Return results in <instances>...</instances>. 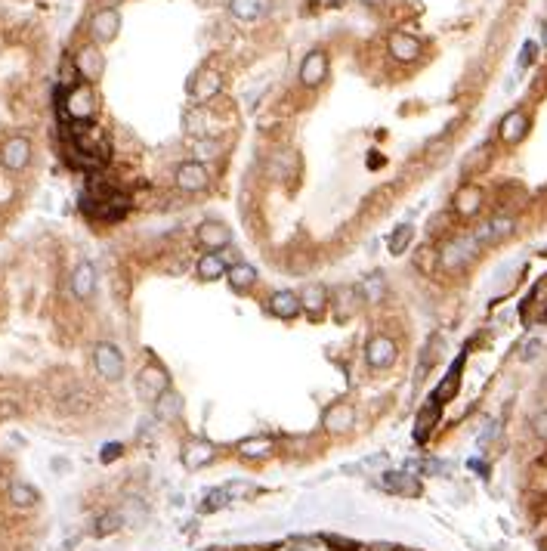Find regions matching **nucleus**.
Segmentation results:
<instances>
[{
  "label": "nucleus",
  "instance_id": "f257e3e1",
  "mask_svg": "<svg viewBox=\"0 0 547 551\" xmlns=\"http://www.w3.org/2000/svg\"><path fill=\"white\" fill-rule=\"evenodd\" d=\"M62 108H65V118H72L77 124H87L93 115H96V93H93L90 84H75V87L68 90Z\"/></svg>",
  "mask_w": 547,
  "mask_h": 551
},
{
  "label": "nucleus",
  "instance_id": "f03ea898",
  "mask_svg": "<svg viewBox=\"0 0 547 551\" xmlns=\"http://www.w3.org/2000/svg\"><path fill=\"white\" fill-rule=\"evenodd\" d=\"M93 369L103 381H121L124 378V353L108 341H99L93 347Z\"/></svg>",
  "mask_w": 547,
  "mask_h": 551
},
{
  "label": "nucleus",
  "instance_id": "7ed1b4c3",
  "mask_svg": "<svg viewBox=\"0 0 547 551\" xmlns=\"http://www.w3.org/2000/svg\"><path fill=\"white\" fill-rule=\"evenodd\" d=\"M170 391V375L161 362H148L146 369H139L136 375V393L143 397L146 403H155L161 393Z\"/></svg>",
  "mask_w": 547,
  "mask_h": 551
},
{
  "label": "nucleus",
  "instance_id": "20e7f679",
  "mask_svg": "<svg viewBox=\"0 0 547 551\" xmlns=\"http://www.w3.org/2000/svg\"><path fill=\"white\" fill-rule=\"evenodd\" d=\"M75 72L84 77L87 84H96V81H103V75H105V56H103V50H99L96 44H84L81 50L75 53Z\"/></svg>",
  "mask_w": 547,
  "mask_h": 551
},
{
  "label": "nucleus",
  "instance_id": "39448f33",
  "mask_svg": "<svg viewBox=\"0 0 547 551\" xmlns=\"http://www.w3.org/2000/svg\"><path fill=\"white\" fill-rule=\"evenodd\" d=\"M396 360H399V347H396V341L390 335H374L368 344H365V362H368L374 372L390 369Z\"/></svg>",
  "mask_w": 547,
  "mask_h": 551
},
{
  "label": "nucleus",
  "instance_id": "423d86ee",
  "mask_svg": "<svg viewBox=\"0 0 547 551\" xmlns=\"http://www.w3.org/2000/svg\"><path fill=\"white\" fill-rule=\"evenodd\" d=\"M121 31V13L115 6H103V10L93 13L90 19V34L96 44H112Z\"/></svg>",
  "mask_w": 547,
  "mask_h": 551
},
{
  "label": "nucleus",
  "instance_id": "0eeeda50",
  "mask_svg": "<svg viewBox=\"0 0 547 551\" xmlns=\"http://www.w3.org/2000/svg\"><path fill=\"white\" fill-rule=\"evenodd\" d=\"M0 165L6 170H13V174H19V170H25L31 165V139L28 137H10L4 143V149H0Z\"/></svg>",
  "mask_w": 547,
  "mask_h": 551
},
{
  "label": "nucleus",
  "instance_id": "6e6552de",
  "mask_svg": "<svg viewBox=\"0 0 547 551\" xmlns=\"http://www.w3.org/2000/svg\"><path fill=\"white\" fill-rule=\"evenodd\" d=\"M174 183L183 192H201V189H207V183H210V170L201 165V161H183V165L174 170Z\"/></svg>",
  "mask_w": 547,
  "mask_h": 551
},
{
  "label": "nucleus",
  "instance_id": "1a4fd4ad",
  "mask_svg": "<svg viewBox=\"0 0 547 551\" xmlns=\"http://www.w3.org/2000/svg\"><path fill=\"white\" fill-rule=\"evenodd\" d=\"M476 248H480V245H476V239H473V236L451 239V242L439 251V263H442L445 270H461V267H464V263L476 254Z\"/></svg>",
  "mask_w": 547,
  "mask_h": 551
},
{
  "label": "nucleus",
  "instance_id": "9d476101",
  "mask_svg": "<svg viewBox=\"0 0 547 551\" xmlns=\"http://www.w3.org/2000/svg\"><path fill=\"white\" fill-rule=\"evenodd\" d=\"M328 81V53L312 50L300 62V84L303 87H322Z\"/></svg>",
  "mask_w": 547,
  "mask_h": 551
},
{
  "label": "nucleus",
  "instance_id": "9b49d317",
  "mask_svg": "<svg viewBox=\"0 0 547 551\" xmlns=\"http://www.w3.org/2000/svg\"><path fill=\"white\" fill-rule=\"evenodd\" d=\"M322 428L328 433H347L356 428V406L353 403H334L325 409L322 415Z\"/></svg>",
  "mask_w": 547,
  "mask_h": 551
},
{
  "label": "nucleus",
  "instance_id": "f8f14e48",
  "mask_svg": "<svg viewBox=\"0 0 547 551\" xmlns=\"http://www.w3.org/2000/svg\"><path fill=\"white\" fill-rule=\"evenodd\" d=\"M220 90H223V77H220V72H214V68H201L189 81V96L195 103H207V99H214Z\"/></svg>",
  "mask_w": 547,
  "mask_h": 551
},
{
  "label": "nucleus",
  "instance_id": "ddd939ff",
  "mask_svg": "<svg viewBox=\"0 0 547 551\" xmlns=\"http://www.w3.org/2000/svg\"><path fill=\"white\" fill-rule=\"evenodd\" d=\"M513 227H517V220H513V217H507V214H495L489 223H482V227L473 232V239H476V245L501 242V239H507V236L513 232Z\"/></svg>",
  "mask_w": 547,
  "mask_h": 551
},
{
  "label": "nucleus",
  "instance_id": "4468645a",
  "mask_svg": "<svg viewBox=\"0 0 547 551\" xmlns=\"http://www.w3.org/2000/svg\"><path fill=\"white\" fill-rule=\"evenodd\" d=\"M387 50H390V56H393L396 62H414L420 56V41L414 34H408V31H393L390 34V41H387Z\"/></svg>",
  "mask_w": 547,
  "mask_h": 551
},
{
  "label": "nucleus",
  "instance_id": "2eb2a0df",
  "mask_svg": "<svg viewBox=\"0 0 547 551\" xmlns=\"http://www.w3.org/2000/svg\"><path fill=\"white\" fill-rule=\"evenodd\" d=\"M380 486L393 495H405V499H418L420 495V480L411 477L408 471H387L380 477Z\"/></svg>",
  "mask_w": 547,
  "mask_h": 551
},
{
  "label": "nucleus",
  "instance_id": "dca6fc26",
  "mask_svg": "<svg viewBox=\"0 0 547 551\" xmlns=\"http://www.w3.org/2000/svg\"><path fill=\"white\" fill-rule=\"evenodd\" d=\"M214 455H217V446L210 443V440H201V437H192L189 443L183 446V464L189 471L205 468L207 462H214Z\"/></svg>",
  "mask_w": 547,
  "mask_h": 551
},
{
  "label": "nucleus",
  "instance_id": "f3484780",
  "mask_svg": "<svg viewBox=\"0 0 547 551\" xmlns=\"http://www.w3.org/2000/svg\"><path fill=\"white\" fill-rule=\"evenodd\" d=\"M68 285H72V294L77 300H90L93 294H96V270H93V263H87V260L77 263L72 279H68Z\"/></svg>",
  "mask_w": 547,
  "mask_h": 551
},
{
  "label": "nucleus",
  "instance_id": "a211bd4d",
  "mask_svg": "<svg viewBox=\"0 0 547 551\" xmlns=\"http://www.w3.org/2000/svg\"><path fill=\"white\" fill-rule=\"evenodd\" d=\"M297 298H300V310H307L312 319H318V316L328 310V304H331V294H328V289L322 282H309Z\"/></svg>",
  "mask_w": 547,
  "mask_h": 551
},
{
  "label": "nucleus",
  "instance_id": "6ab92c4d",
  "mask_svg": "<svg viewBox=\"0 0 547 551\" xmlns=\"http://www.w3.org/2000/svg\"><path fill=\"white\" fill-rule=\"evenodd\" d=\"M529 134V115L522 108H513L501 118V127H498V137L504 139L507 146H517L522 137Z\"/></svg>",
  "mask_w": 547,
  "mask_h": 551
},
{
  "label": "nucleus",
  "instance_id": "aec40b11",
  "mask_svg": "<svg viewBox=\"0 0 547 551\" xmlns=\"http://www.w3.org/2000/svg\"><path fill=\"white\" fill-rule=\"evenodd\" d=\"M480 208H482V189H480V186L467 183V186H461V189L455 192V214L458 217H476V214H480Z\"/></svg>",
  "mask_w": 547,
  "mask_h": 551
},
{
  "label": "nucleus",
  "instance_id": "412c9836",
  "mask_svg": "<svg viewBox=\"0 0 547 551\" xmlns=\"http://www.w3.org/2000/svg\"><path fill=\"white\" fill-rule=\"evenodd\" d=\"M198 242L207 248V251H220V248H226L232 242V232L223 227V223H217V220H207V223H201L198 227Z\"/></svg>",
  "mask_w": 547,
  "mask_h": 551
},
{
  "label": "nucleus",
  "instance_id": "4be33fe9",
  "mask_svg": "<svg viewBox=\"0 0 547 551\" xmlns=\"http://www.w3.org/2000/svg\"><path fill=\"white\" fill-rule=\"evenodd\" d=\"M269 313L272 316H276V319H294V316L297 313H300V298H297V294L294 291H276V294H272V298H269Z\"/></svg>",
  "mask_w": 547,
  "mask_h": 551
},
{
  "label": "nucleus",
  "instance_id": "5701e85b",
  "mask_svg": "<svg viewBox=\"0 0 547 551\" xmlns=\"http://www.w3.org/2000/svg\"><path fill=\"white\" fill-rule=\"evenodd\" d=\"M226 276H229V289H232V291H238V294H245L247 289H254L257 279H260V273H257V267H251V263H245V260L226 270Z\"/></svg>",
  "mask_w": 547,
  "mask_h": 551
},
{
  "label": "nucleus",
  "instance_id": "b1692460",
  "mask_svg": "<svg viewBox=\"0 0 547 551\" xmlns=\"http://www.w3.org/2000/svg\"><path fill=\"white\" fill-rule=\"evenodd\" d=\"M272 449H276V440L266 437V433H260V437H247L238 443V455L247 462H257V459H266L272 455Z\"/></svg>",
  "mask_w": 547,
  "mask_h": 551
},
{
  "label": "nucleus",
  "instance_id": "393cba45",
  "mask_svg": "<svg viewBox=\"0 0 547 551\" xmlns=\"http://www.w3.org/2000/svg\"><path fill=\"white\" fill-rule=\"evenodd\" d=\"M269 10V4L266 0H229V13L236 15V19L241 22H257V19H263Z\"/></svg>",
  "mask_w": 547,
  "mask_h": 551
},
{
  "label": "nucleus",
  "instance_id": "a878e982",
  "mask_svg": "<svg viewBox=\"0 0 547 551\" xmlns=\"http://www.w3.org/2000/svg\"><path fill=\"white\" fill-rule=\"evenodd\" d=\"M226 260L220 254H201V260L195 263V273H198L201 282H214V279H223L226 276Z\"/></svg>",
  "mask_w": 547,
  "mask_h": 551
},
{
  "label": "nucleus",
  "instance_id": "bb28decb",
  "mask_svg": "<svg viewBox=\"0 0 547 551\" xmlns=\"http://www.w3.org/2000/svg\"><path fill=\"white\" fill-rule=\"evenodd\" d=\"M155 415H158L161 422H176V418L183 415V397L174 391L161 393V397L155 400Z\"/></svg>",
  "mask_w": 547,
  "mask_h": 551
},
{
  "label": "nucleus",
  "instance_id": "cd10ccee",
  "mask_svg": "<svg viewBox=\"0 0 547 551\" xmlns=\"http://www.w3.org/2000/svg\"><path fill=\"white\" fill-rule=\"evenodd\" d=\"M439 403L436 400H430L424 409H420V415H418V428H414V440H418V443H424V440L430 437V431H433V424L439 422Z\"/></svg>",
  "mask_w": 547,
  "mask_h": 551
},
{
  "label": "nucleus",
  "instance_id": "c85d7f7f",
  "mask_svg": "<svg viewBox=\"0 0 547 551\" xmlns=\"http://www.w3.org/2000/svg\"><path fill=\"white\" fill-rule=\"evenodd\" d=\"M10 502L15 508H34L37 502H41V493H37L31 483L15 480V483H10Z\"/></svg>",
  "mask_w": 547,
  "mask_h": 551
},
{
  "label": "nucleus",
  "instance_id": "c756f323",
  "mask_svg": "<svg viewBox=\"0 0 547 551\" xmlns=\"http://www.w3.org/2000/svg\"><path fill=\"white\" fill-rule=\"evenodd\" d=\"M458 387H461V362H455V366L449 369V375H445V381H442L439 387H436L433 400L442 406V403H449L451 397H455V393H458Z\"/></svg>",
  "mask_w": 547,
  "mask_h": 551
},
{
  "label": "nucleus",
  "instance_id": "7c9ffc66",
  "mask_svg": "<svg viewBox=\"0 0 547 551\" xmlns=\"http://www.w3.org/2000/svg\"><path fill=\"white\" fill-rule=\"evenodd\" d=\"M436 267H439V251L433 245H420L418 254H414V270L424 276H433Z\"/></svg>",
  "mask_w": 547,
  "mask_h": 551
},
{
  "label": "nucleus",
  "instance_id": "2f4dec72",
  "mask_svg": "<svg viewBox=\"0 0 547 551\" xmlns=\"http://www.w3.org/2000/svg\"><path fill=\"white\" fill-rule=\"evenodd\" d=\"M411 239H414V227H408V223L396 227V229H393V236H390V242H387L390 254H393V258H399V254H405V248L411 245Z\"/></svg>",
  "mask_w": 547,
  "mask_h": 551
},
{
  "label": "nucleus",
  "instance_id": "473e14b6",
  "mask_svg": "<svg viewBox=\"0 0 547 551\" xmlns=\"http://www.w3.org/2000/svg\"><path fill=\"white\" fill-rule=\"evenodd\" d=\"M359 294H362L368 304H380V298H384V273H374L365 279V282L359 285Z\"/></svg>",
  "mask_w": 547,
  "mask_h": 551
},
{
  "label": "nucleus",
  "instance_id": "72a5a7b5",
  "mask_svg": "<svg viewBox=\"0 0 547 551\" xmlns=\"http://www.w3.org/2000/svg\"><path fill=\"white\" fill-rule=\"evenodd\" d=\"M229 502H232V495H229V490H226V486H223V490H210L205 499H201V511H207V514H210V511L226 508Z\"/></svg>",
  "mask_w": 547,
  "mask_h": 551
},
{
  "label": "nucleus",
  "instance_id": "f704fd0d",
  "mask_svg": "<svg viewBox=\"0 0 547 551\" xmlns=\"http://www.w3.org/2000/svg\"><path fill=\"white\" fill-rule=\"evenodd\" d=\"M118 526H121V514L118 511H108V514H103L93 524V533H96V536H108V533H115Z\"/></svg>",
  "mask_w": 547,
  "mask_h": 551
},
{
  "label": "nucleus",
  "instance_id": "c9c22d12",
  "mask_svg": "<svg viewBox=\"0 0 547 551\" xmlns=\"http://www.w3.org/2000/svg\"><path fill=\"white\" fill-rule=\"evenodd\" d=\"M220 149H223V146L217 143V139H198V143H192V152L198 155V158H217Z\"/></svg>",
  "mask_w": 547,
  "mask_h": 551
},
{
  "label": "nucleus",
  "instance_id": "e433bc0d",
  "mask_svg": "<svg viewBox=\"0 0 547 551\" xmlns=\"http://www.w3.org/2000/svg\"><path fill=\"white\" fill-rule=\"evenodd\" d=\"M544 350V341L541 338H529L526 344L520 347V360L522 362H532V360H538V353Z\"/></svg>",
  "mask_w": 547,
  "mask_h": 551
},
{
  "label": "nucleus",
  "instance_id": "4c0bfd02",
  "mask_svg": "<svg viewBox=\"0 0 547 551\" xmlns=\"http://www.w3.org/2000/svg\"><path fill=\"white\" fill-rule=\"evenodd\" d=\"M322 542L328 548H337V551H359V542L353 539H340V536H322Z\"/></svg>",
  "mask_w": 547,
  "mask_h": 551
},
{
  "label": "nucleus",
  "instance_id": "58836bf2",
  "mask_svg": "<svg viewBox=\"0 0 547 551\" xmlns=\"http://www.w3.org/2000/svg\"><path fill=\"white\" fill-rule=\"evenodd\" d=\"M532 433L547 443V409H544V412H538V415H532Z\"/></svg>",
  "mask_w": 547,
  "mask_h": 551
},
{
  "label": "nucleus",
  "instance_id": "ea45409f",
  "mask_svg": "<svg viewBox=\"0 0 547 551\" xmlns=\"http://www.w3.org/2000/svg\"><path fill=\"white\" fill-rule=\"evenodd\" d=\"M535 53H538V46L532 41H526L522 44V53H520V65H532L535 62Z\"/></svg>",
  "mask_w": 547,
  "mask_h": 551
},
{
  "label": "nucleus",
  "instance_id": "a19ab883",
  "mask_svg": "<svg viewBox=\"0 0 547 551\" xmlns=\"http://www.w3.org/2000/svg\"><path fill=\"white\" fill-rule=\"evenodd\" d=\"M473 155H476V158H473V161H467V165H464V174H470V170L482 167V165L489 161V149H480V152H473Z\"/></svg>",
  "mask_w": 547,
  "mask_h": 551
},
{
  "label": "nucleus",
  "instance_id": "79ce46f5",
  "mask_svg": "<svg viewBox=\"0 0 547 551\" xmlns=\"http://www.w3.org/2000/svg\"><path fill=\"white\" fill-rule=\"evenodd\" d=\"M15 415H19V406H15V403H0V422L15 418Z\"/></svg>",
  "mask_w": 547,
  "mask_h": 551
},
{
  "label": "nucleus",
  "instance_id": "37998d69",
  "mask_svg": "<svg viewBox=\"0 0 547 551\" xmlns=\"http://www.w3.org/2000/svg\"><path fill=\"white\" fill-rule=\"evenodd\" d=\"M121 455V443H112V446H103V462H115Z\"/></svg>",
  "mask_w": 547,
  "mask_h": 551
},
{
  "label": "nucleus",
  "instance_id": "c03bdc74",
  "mask_svg": "<svg viewBox=\"0 0 547 551\" xmlns=\"http://www.w3.org/2000/svg\"><path fill=\"white\" fill-rule=\"evenodd\" d=\"M368 551H399V548H396L393 542H371Z\"/></svg>",
  "mask_w": 547,
  "mask_h": 551
},
{
  "label": "nucleus",
  "instance_id": "a18cd8bd",
  "mask_svg": "<svg viewBox=\"0 0 547 551\" xmlns=\"http://www.w3.org/2000/svg\"><path fill=\"white\" fill-rule=\"evenodd\" d=\"M362 4H365V6H384L387 0H362Z\"/></svg>",
  "mask_w": 547,
  "mask_h": 551
},
{
  "label": "nucleus",
  "instance_id": "49530a36",
  "mask_svg": "<svg viewBox=\"0 0 547 551\" xmlns=\"http://www.w3.org/2000/svg\"><path fill=\"white\" fill-rule=\"evenodd\" d=\"M541 37H544V44H547V19L541 22Z\"/></svg>",
  "mask_w": 547,
  "mask_h": 551
},
{
  "label": "nucleus",
  "instance_id": "de8ad7c7",
  "mask_svg": "<svg viewBox=\"0 0 547 551\" xmlns=\"http://www.w3.org/2000/svg\"><path fill=\"white\" fill-rule=\"evenodd\" d=\"M544 391H547V375H544Z\"/></svg>",
  "mask_w": 547,
  "mask_h": 551
}]
</instances>
